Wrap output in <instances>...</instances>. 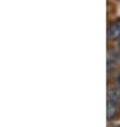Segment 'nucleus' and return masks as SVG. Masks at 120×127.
<instances>
[{
	"mask_svg": "<svg viewBox=\"0 0 120 127\" xmlns=\"http://www.w3.org/2000/svg\"><path fill=\"white\" fill-rule=\"evenodd\" d=\"M107 35H108V38L112 41L118 40L120 37V19L115 20V22H113L111 24V26L108 27Z\"/></svg>",
	"mask_w": 120,
	"mask_h": 127,
	"instance_id": "nucleus-1",
	"label": "nucleus"
},
{
	"mask_svg": "<svg viewBox=\"0 0 120 127\" xmlns=\"http://www.w3.org/2000/svg\"><path fill=\"white\" fill-rule=\"evenodd\" d=\"M118 106L119 104L112 100H107L106 103V118L107 120L115 119L118 114Z\"/></svg>",
	"mask_w": 120,
	"mask_h": 127,
	"instance_id": "nucleus-2",
	"label": "nucleus"
},
{
	"mask_svg": "<svg viewBox=\"0 0 120 127\" xmlns=\"http://www.w3.org/2000/svg\"><path fill=\"white\" fill-rule=\"evenodd\" d=\"M107 100L120 104V87H109L107 89Z\"/></svg>",
	"mask_w": 120,
	"mask_h": 127,
	"instance_id": "nucleus-3",
	"label": "nucleus"
},
{
	"mask_svg": "<svg viewBox=\"0 0 120 127\" xmlns=\"http://www.w3.org/2000/svg\"><path fill=\"white\" fill-rule=\"evenodd\" d=\"M107 69L114 68L119 62V55L115 50H108L107 52Z\"/></svg>",
	"mask_w": 120,
	"mask_h": 127,
	"instance_id": "nucleus-4",
	"label": "nucleus"
},
{
	"mask_svg": "<svg viewBox=\"0 0 120 127\" xmlns=\"http://www.w3.org/2000/svg\"><path fill=\"white\" fill-rule=\"evenodd\" d=\"M117 82L119 84V87H120V73L118 74V76H117Z\"/></svg>",
	"mask_w": 120,
	"mask_h": 127,
	"instance_id": "nucleus-5",
	"label": "nucleus"
},
{
	"mask_svg": "<svg viewBox=\"0 0 120 127\" xmlns=\"http://www.w3.org/2000/svg\"><path fill=\"white\" fill-rule=\"evenodd\" d=\"M118 47H119V49H120V41H119V43H118Z\"/></svg>",
	"mask_w": 120,
	"mask_h": 127,
	"instance_id": "nucleus-6",
	"label": "nucleus"
}]
</instances>
